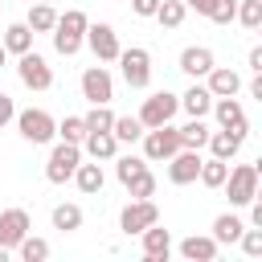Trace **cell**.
Instances as JSON below:
<instances>
[{
	"mask_svg": "<svg viewBox=\"0 0 262 262\" xmlns=\"http://www.w3.org/2000/svg\"><path fill=\"white\" fill-rule=\"evenodd\" d=\"M86 12L82 8H66L61 16H57V25H53V49L61 53V57H74L82 45H86Z\"/></svg>",
	"mask_w": 262,
	"mask_h": 262,
	"instance_id": "obj_1",
	"label": "cell"
},
{
	"mask_svg": "<svg viewBox=\"0 0 262 262\" xmlns=\"http://www.w3.org/2000/svg\"><path fill=\"white\" fill-rule=\"evenodd\" d=\"M115 61L123 66V82H127L131 90H147V82H151V53H147L143 45L119 49V57H115Z\"/></svg>",
	"mask_w": 262,
	"mask_h": 262,
	"instance_id": "obj_2",
	"label": "cell"
},
{
	"mask_svg": "<svg viewBox=\"0 0 262 262\" xmlns=\"http://www.w3.org/2000/svg\"><path fill=\"white\" fill-rule=\"evenodd\" d=\"M180 111V94H172V90H156V94H147L143 98V106H139V123H143V131L147 127H160V123H172V115Z\"/></svg>",
	"mask_w": 262,
	"mask_h": 262,
	"instance_id": "obj_3",
	"label": "cell"
},
{
	"mask_svg": "<svg viewBox=\"0 0 262 262\" xmlns=\"http://www.w3.org/2000/svg\"><path fill=\"white\" fill-rule=\"evenodd\" d=\"M225 196H229V205H250L254 196H258V168L254 164H237V168H229V176H225Z\"/></svg>",
	"mask_w": 262,
	"mask_h": 262,
	"instance_id": "obj_4",
	"label": "cell"
},
{
	"mask_svg": "<svg viewBox=\"0 0 262 262\" xmlns=\"http://www.w3.org/2000/svg\"><path fill=\"white\" fill-rule=\"evenodd\" d=\"M143 160H168L180 151V131L172 123H160V127H147L143 135Z\"/></svg>",
	"mask_w": 262,
	"mask_h": 262,
	"instance_id": "obj_5",
	"label": "cell"
},
{
	"mask_svg": "<svg viewBox=\"0 0 262 262\" xmlns=\"http://www.w3.org/2000/svg\"><path fill=\"white\" fill-rule=\"evenodd\" d=\"M82 164V143H57L53 151H49V164H45V180L49 184H66L70 176H74V168Z\"/></svg>",
	"mask_w": 262,
	"mask_h": 262,
	"instance_id": "obj_6",
	"label": "cell"
},
{
	"mask_svg": "<svg viewBox=\"0 0 262 262\" xmlns=\"http://www.w3.org/2000/svg\"><path fill=\"white\" fill-rule=\"evenodd\" d=\"M16 127H20V135H25L29 143H49V139L57 135L53 115H49V111H37V106L20 111V115H16Z\"/></svg>",
	"mask_w": 262,
	"mask_h": 262,
	"instance_id": "obj_7",
	"label": "cell"
},
{
	"mask_svg": "<svg viewBox=\"0 0 262 262\" xmlns=\"http://www.w3.org/2000/svg\"><path fill=\"white\" fill-rule=\"evenodd\" d=\"M156 221H160V209H156L151 196H147V201H127L123 213H119V229H123V233H143V229L156 225Z\"/></svg>",
	"mask_w": 262,
	"mask_h": 262,
	"instance_id": "obj_8",
	"label": "cell"
},
{
	"mask_svg": "<svg viewBox=\"0 0 262 262\" xmlns=\"http://www.w3.org/2000/svg\"><path fill=\"white\" fill-rule=\"evenodd\" d=\"M16 74H20V82L29 86V90H49L53 86V70H49V61L41 57V53H20V61H16Z\"/></svg>",
	"mask_w": 262,
	"mask_h": 262,
	"instance_id": "obj_9",
	"label": "cell"
},
{
	"mask_svg": "<svg viewBox=\"0 0 262 262\" xmlns=\"http://www.w3.org/2000/svg\"><path fill=\"white\" fill-rule=\"evenodd\" d=\"M86 45L94 49V57H98V61H115V57H119V49H123V45H119V33H115L106 20L86 25Z\"/></svg>",
	"mask_w": 262,
	"mask_h": 262,
	"instance_id": "obj_10",
	"label": "cell"
},
{
	"mask_svg": "<svg viewBox=\"0 0 262 262\" xmlns=\"http://www.w3.org/2000/svg\"><path fill=\"white\" fill-rule=\"evenodd\" d=\"M82 98L86 102H111L115 98V78L106 66H90L82 74Z\"/></svg>",
	"mask_w": 262,
	"mask_h": 262,
	"instance_id": "obj_11",
	"label": "cell"
},
{
	"mask_svg": "<svg viewBox=\"0 0 262 262\" xmlns=\"http://www.w3.org/2000/svg\"><path fill=\"white\" fill-rule=\"evenodd\" d=\"M33 229V221H29V213L25 209H0V246L12 254L16 246H20V237Z\"/></svg>",
	"mask_w": 262,
	"mask_h": 262,
	"instance_id": "obj_12",
	"label": "cell"
},
{
	"mask_svg": "<svg viewBox=\"0 0 262 262\" xmlns=\"http://www.w3.org/2000/svg\"><path fill=\"white\" fill-rule=\"evenodd\" d=\"M213 115H217V123L225 127V131H237V135H250V119H246V111H242V102H237V94L233 98H213V106H209Z\"/></svg>",
	"mask_w": 262,
	"mask_h": 262,
	"instance_id": "obj_13",
	"label": "cell"
},
{
	"mask_svg": "<svg viewBox=\"0 0 262 262\" xmlns=\"http://www.w3.org/2000/svg\"><path fill=\"white\" fill-rule=\"evenodd\" d=\"M164 164H168V180H172V184H192V180H196V172H201V151L180 147V151H176V156H168Z\"/></svg>",
	"mask_w": 262,
	"mask_h": 262,
	"instance_id": "obj_14",
	"label": "cell"
},
{
	"mask_svg": "<svg viewBox=\"0 0 262 262\" xmlns=\"http://www.w3.org/2000/svg\"><path fill=\"white\" fill-rule=\"evenodd\" d=\"M205 86H209L213 98H233V94L242 90V74L229 70V66H213V70L205 74Z\"/></svg>",
	"mask_w": 262,
	"mask_h": 262,
	"instance_id": "obj_15",
	"label": "cell"
},
{
	"mask_svg": "<svg viewBox=\"0 0 262 262\" xmlns=\"http://www.w3.org/2000/svg\"><path fill=\"white\" fill-rule=\"evenodd\" d=\"M213 66H217V57H213L209 45H188V49L180 53V70H184L188 78H205Z\"/></svg>",
	"mask_w": 262,
	"mask_h": 262,
	"instance_id": "obj_16",
	"label": "cell"
},
{
	"mask_svg": "<svg viewBox=\"0 0 262 262\" xmlns=\"http://www.w3.org/2000/svg\"><path fill=\"white\" fill-rule=\"evenodd\" d=\"M139 242H143V258H151V262H164V258L172 254V233L160 229V221L147 225V229L139 233Z\"/></svg>",
	"mask_w": 262,
	"mask_h": 262,
	"instance_id": "obj_17",
	"label": "cell"
},
{
	"mask_svg": "<svg viewBox=\"0 0 262 262\" xmlns=\"http://www.w3.org/2000/svg\"><path fill=\"white\" fill-rule=\"evenodd\" d=\"M82 151H86L90 160H115V151H119V139H115V131H86V139H82Z\"/></svg>",
	"mask_w": 262,
	"mask_h": 262,
	"instance_id": "obj_18",
	"label": "cell"
},
{
	"mask_svg": "<svg viewBox=\"0 0 262 262\" xmlns=\"http://www.w3.org/2000/svg\"><path fill=\"white\" fill-rule=\"evenodd\" d=\"M205 143H209V151H213L217 160H233V156L242 151L246 135H237V131H225V127H221V131H209V139H205Z\"/></svg>",
	"mask_w": 262,
	"mask_h": 262,
	"instance_id": "obj_19",
	"label": "cell"
},
{
	"mask_svg": "<svg viewBox=\"0 0 262 262\" xmlns=\"http://www.w3.org/2000/svg\"><path fill=\"white\" fill-rule=\"evenodd\" d=\"M217 242H213V233L209 237H201V233H192V237H184L180 242V258H188V262H213L217 258Z\"/></svg>",
	"mask_w": 262,
	"mask_h": 262,
	"instance_id": "obj_20",
	"label": "cell"
},
{
	"mask_svg": "<svg viewBox=\"0 0 262 262\" xmlns=\"http://www.w3.org/2000/svg\"><path fill=\"white\" fill-rule=\"evenodd\" d=\"M180 106L192 115V119H205L209 115V106H213V94H209V86H201V82H192L184 94H180Z\"/></svg>",
	"mask_w": 262,
	"mask_h": 262,
	"instance_id": "obj_21",
	"label": "cell"
},
{
	"mask_svg": "<svg viewBox=\"0 0 262 262\" xmlns=\"http://www.w3.org/2000/svg\"><path fill=\"white\" fill-rule=\"evenodd\" d=\"M86 196H94V192H102V184H106V176H102V164L94 160V164H78L74 168V176H70Z\"/></svg>",
	"mask_w": 262,
	"mask_h": 262,
	"instance_id": "obj_22",
	"label": "cell"
},
{
	"mask_svg": "<svg viewBox=\"0 0 262 262\" xmlns=\"http://www.w3.org/2000/svg\"><path fill=\"white\" fill-rule=\"evenodd\" d=\"M33 37H37V33H33L25 20H16V25H8V29H4V41H0V45H4L8 53H16V57H20V53H29V49H33Z\"/></svg>",
	"mask_w": 262,
	"mask_h": 262,
	"instance_id": "obj_23",
	"label": "cell"
},
{
	"mask_svg": "<svg viewBox=\"0 0 262 262\" xmlns=\"http://www.w3.org/2000/svg\"><path fill=\"white\" fill-rule=\"evenodd\" d=\"M242 229H246V221H242L237 213H221V217L213 221V242H217V246H229V242L242 237Z\"/></svg>",
	"mask_w": 262,
	"mask_h": 262,
	"instance_id": "obj_24",
	"label": "cell"
},
{
	"mask_svg": "<svg viewBox=\"0 0 262 262\" xmlns=\"http://www.w3.org/2000/svg\"><path fill=\"white\" fill-rule=\"evenodd\" d=\"M225 176H229V160H217V156L201 160V172H196V180H201L205 188H221V184H225Z\"/></svg>",
	"mask_w": 262,
	"mask_h": 262,
	"instance_id": "obj_25",
	"label": "cell"
},
{
	"mask_svg": "<svg viewBox=\"0 0 262 262\" xmlns=\"http://www.w3.org/2000/svg\"><path fill=\"white\" fill-rule=\"evenodd\" d=\"M53 229H61V233H74V229H82V205H74V201H61V205H53Z\"/></svg>",
	"mask_w": 262,
	"mask_h": 262,
	"instance_id": "obj_26",
	"label": "cell"
},
{
	"mask_svg": "<svg viewBox=\"0 0 262 262\" xmlns=\"http://www.w3.org/2000/svg\"><path fill=\"white\" fill-rule=\"evenodd\" d=\"M25 25H29L33 33H53V25H57V8H53V4H29Z\"/></svg>",
	"mask_w": 262,
	"mask_h": 262,
	"instance_id": "obj_27",
	"label": "cell"
},
{
	"mask_svg": "<svg viewBox=\"0 0 262 262\" xmlns=\"http://www.w3.org/2000/svg\"><path fill=\"white\" fill-rule=\"evenodd\" d=\"M184 16H188L184 0H160V8H156V20H160L164 29H180V25H184Z\"/></svg>",
	"mask_w": 262,
	"mask_h": 262,
	"instance_id": "obj_28",
	"label": "cell"
},
{
	"mask_svg": "<svg viewBox=\"0 0 262 262\" xmlns=\"http://www.w3.org/2000/svg\"><path fill=\"white\" fill-rule=\"evenodd\" d=\"M180 131V147H192V151H201L205 147V139H209V127H205V119H188L184 127H176Z\"/></svg>",
	"mask_w": 262,
	"mask_h": 262,
	"instance_id": "obj_29",
	"label": "cell"
},
{
	"mask_svg": "<svg viewBox=\"0 0 262 262\" xmlns=\"http://www.w3.org/2000/svg\"><path fill=\"white\" fill-rule=\"evenodd\" d=\"M82 123H86V131H111V123H115V111H111L106 102H90V111L82 115Z\"/></svg>",
	"mask_w": 262,
	"mask_h": 262,
	"instance_id": "obj_30",
	"label": "cell"
},
{
	"mask_svg": "<svg viewBox=\"0 0 262 262\" xmlns=\"http://www.w3.org/2000/svg\"><path fill=\"white\" fill-rule=\"evenodd\" d=\"M111 131H115V139H119V143H135V139L143 135V123H139L135 115H115Z\"/></svg>",
	"mask_w": 262,
	"mask_h": 262,
	"instance_id": "obj_31",
	"label": "cell"
},
{
	"mask_svg": "<svg viewBox=\"0 0 262 262\" xmlns=\"http://www.w3.org/2000/svg\"><path fill=\"white\" fill-rule=\"evenodd\" d=\"M123 188L131 192V201H147V196H156V176H151V168H143L139 176H131Z\"/></svg>",
	"mask_w": 262,
	"mask_h": 262,
	"instance_id": "obj_32",
	"label": "cell"
},
{
	"mask_svg": "<svg viewBox=\"0 0 262 262\" xmlns=\"http://www.w3.org/2000/svg\"><path fill=\"white\" fill-rule=\"evenodd\" d=\"M16 254H20L25 262H45V258H49V242H45V237L25 233V237H20V246H16Z\"/></svg>",
	"mask_w": 262,
	"mask_h": 262,
	"instance_id": "obj_33",
	"label": "cell"
},
{
	"mask_svg": "<svg viewBox=\"0 0 262 262\" xmlns=\"http://www.w3.org/2000/svg\"><path fill=\"white\" fill-rule=\"evenodd\" d=\"M57 135H61L66 143H82V139H86V123H82V115H66V119L57 123Z\"/></svg>",
	"mask_w": 262,
	"mask_h": 262,
	"instance_id": "obj_34",
	"label": "cell"
},
{
	"mask_svg": "<svg viewBox=\"0 0 262 262\" xmlns=\"http://www.w3.org/2000/svg\"><path fill=\"white\" fill-rule=\"evenodd\" d=\"M246 29H262V0H237V16Z\"/></svg>",
	"mask_w": 262,
	"mask_h": 262,
	"instance_id": "obj_35",
	"label": "cell"
},
{
	"mask_svg": "<svg viewBox=\"0 0 262 262\" xmlns=\"http://www.w3.org/2000/svg\"><path fill=\"white\" fill-rule=\"evenodd\" d=\"M143 168H147V160H143V156H123V160L115 164V176H119V184H127V180H131V176H139Z\"/></svg>",
	"mask_w": 262,
	"mask_h": 262,
	"instance_id": "obj_36",
	"label": "cell"
},
{
	"mask_svg": "<svg viewBox=\"0 0 262 262\" xmlns=\"http://www.w3.org/2000/svg\"><path fill=\"white\" fill-rule=\"evenodd\" d=\"M237 246H242L250 258H262V225H254V229H242Z\"/></svg>",
	"mask_w": 262,
	"mask_h": 262,
	"instance_id": "obj_37",
	"label": "cell"
},
{
	"mask_svg": "<svg viewBox=\"0 0 262 262\" xmlns=\"http://www.w3.org/2000/svg\"><path fill=\"white\" fill-rule=\"evenodd\" d=\"M233 16H237V0H213V8H209L213 25H229Z\"/></svg>",
	"mask_w": 262,
	"mask_h": 262,
	"instance_id": "obj_38",
	"label": "cell"
},
{
	"mask_svg": "<svg viewBox=\"0 0 262 262\" xmlns=\"http://www.w3.org/2000/svg\"><path fill=\"white\" fill-rule=\"evenodd\" d=\"M12 119H16V106H12V98H8V94H0V131H4Z\"/></svg>",
	"mask_w": 262,
	"mask_h": 262,
	"instance_id": "obj_39",
	"label": "cell"
},
{
	"mask_svg": "<svg viewBox=\"0 0 262 262\" xmlns=\"http://www.w3.org/2000/svg\"><path fill=\"white\" fill-rule=\"evenodd\" d=\"M156 8H160V0H131L135 16H156Z\"/></svg>",
	"mask_w": 262,
	"mask_h": 262,
	"instance_id": "obj_40",
	"label": "cell"
},
{
	"mask_svg": "<svg viewBox=\"0 0 262 262\" xmlns=\"http://www.w3.org/2000/svg\"><path fill=\"white\" fill-rule=\"evenodd\" d=\"M184 8H192V12H201V16H209V8H213V0H184Z\"/></svg>",
	"mask_w": 262,
	"mask_h": 262,
	"instance_id": "obj_41",
	"label": "cell"
},
{
	"mask_svg": "<svg viewBox=\"0 0 262 262\" xmlns=\"http://www.w3.org/2000/svg\"><path fill=\"white\" fill-rule=\"evenodd\" d=\"M250 70H254V74H262V45H254V49H250Z\"/></svg>",
	"mask_w": 262,
	"mask_h": 262,
	"instance_id": "obj_42",
	"label": "cell"
},
{
	"mask_svg": "<svg viewBox=\"0 0 262 262\" xmlns=\"http://www.w3.org/2000/svg\"><path fill=\"white\" fill-rule=\"evenodd\" d=\"M250 225H262V201L258 196L250 201Z\"/></svg>",
	"mask_w": 262,
	"mask_h": 262,
	"instance_id": "obj_43",
	"label": "cell"
},
{
	"mask_svg": "<svg viewBox=\"0 0 262 262\" xmlns=\"http://www.w3.org/2000/svg\"><path fill=\"white\" fill-rule=\"evenodd\" d=\"M250 98H262V74H254V82H250Z\"/></svg>",
	"mask_w": 262,
	"mask_h": 262,
	"instance_id": "obj_44",
	"label": "cell"
},
{
	"mask_svg": "<svg viewBox=\"0 0 262 262\" xmlns=\"http://www.w3.org/2000/svg\"><path fill=\"white\" fill-rule=\"evenodd\" d=\"M4 61H8V49H4V45H0V70H4Z\"/></svg>",
	"mask_w": 262,
	"mask_h": 262,
	"instance_id": "obj_45",
	"label": "cell"
},
{
	"mask_svg": "<svg viewBox=\"0 0 262 262\" xmlns=\"http://www.w3.org/2000/svg\"><path fill=\"white\" fill-rule=\"evenodd\" d=\"M4 258H8V250H4V246H0V262H4Z\"/></svg>",
	"mask_w": 262,
	"mask_h": 262,
	"instance_id": "obj_46",
	"label": "cell"
},
{
	"mask_svg": "<svg viewBox=\"0 0 262 262\" xmlns=\"http://www.w3.org/2000/svg\"><path fill=\"white\" fill-rule=\"evenodd\" d=\"M29 4H53V0H29Z\"/></svg>",
	"mask_w": 262,
	"mask_h": 262,
	"instance_id": "obj_47",
	"label": "cell"
}]
</instances>
